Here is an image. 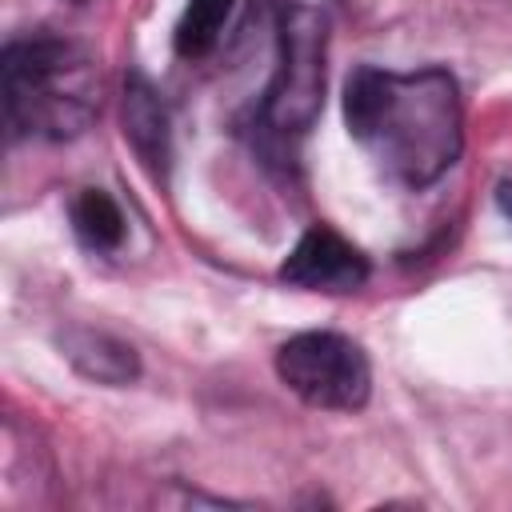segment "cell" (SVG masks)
<instances>
[{
    "label": "cell",
    "mask_w": 512,
    "mask_h": 512,
    "mask_svg": "<svg viewBox=\"0 0 512 512\" xmlns=\"http://www.w3.org/2000/svg\"><path fill=\"white\" fill-rule=\"evenodd\" d=\"M324 56H328V20L312 4H280L276 16V72L260 96L256 124L268 140H300L320 104H324Z\"/></svg>",
    "instance_id": "cell-3"
},
{
    "label": "cell",
    "mask_w": 512,
    "mask_h": 512,
    "mask_svg": "<svg viewBox=\"0 0 512 512\" xmlns=\"http://www.w3.org/2000/svg\"><path fill=\"white\" fill-rule=\"evenodd\" d=\"M344 124L364 156L400 188L436 184L464 152V100L444 68H372L344 80Z\"/></svg>",
    "instance_id": "cell-1"
},
{
    "label": "cell",
    "mask_w": 512,
    "mask_h": 512,
    "mask_svg": "<svg viewBox=\"0 0 512 512\" xmlns=\"http://www.w3.org/2000/svg\"><path fill=\"white\" fill-rule=\"evenodd\" d=\"M4 116L12 136L72 140L100 112V68L76 40L32 32L4 44Z\"/></svg>",
    "instance_id": "cell-2"
},
{
    "label": "cell",
    "mask_w": 512,
    "mask_h": 512,
    "mask_svg": "<svg viewBox=\"0 0 512 512\" xmlns=\"http://www.w3.org/2000/svg\"><path fill=\"white\" fill-rule=\"evenodd\" d=\"M496 204H500V212L512 220V180H500V184H496Z\"/></svg>",
    "instance_id": "cell-10"
},
{
    "label": "cell",
    "mask_w": 512,
    "mask_h": 512,
    "mask_svg": "<svg viewBox=\"0 0 512 512\" xmlns=\"http://www.w3.org/2000/svg\"><path fill=\"white\" fill-rule=\"evenodd\" d=\"M368 272V256L328 224H308L280 264V280L304 292H356Z\"/></svg>",
    "instance_id": "cell-5"
},
{
    "label": "cell",
    "mask_w": 512,
    "mask_h": 512,
    "mask_svg": "<svg viewBox=\"0 0 512 512\" xmlns=\"http://www.w3.org/2000/svg\"><path fill=\"white\" fill-rule=\"evenodd\" d=\"M232 4L236 0H188L180 20H176V32H172L176 56L180 60H204L220 44V32L232 16Z\"/></svg>",
    "instance_id": "cell-9"
},
{
    "label": "cell",
    "mask_w": 512,
    "mask_h": 512,
    "mask_svg": "<svg viewBox=\"0 0 512 512\" xmlns=\"http://www.w3.org/2000/svg\"><path fill=\"white\" fill-rule=\"evenodd\" d=\"M280 384L320 412H356L372 396V368L356 340L340 332H300L276 348Z\"/></svg>",
    "instance_id": "cell-4"
},
{
    "label": "cell",
    "mask_w": 512,
    "mask_h": 512,
    "mask_svg": "<svg viewBox=\"0 0 512 512\" xmlns=\"http://www.w3.org/2000/svg\"><path fill=\"white\" fill-rule=\"evenodd\" d=\"M72 232L88 252H116L124 244V212L104 188H84L72 200Z\"/></svg>",
    "instance_id": "cell-8"
},
{
    "label": "cell",
    "mask_w": 512,
    "mask_h": 512,
    "mask_svg": "<svg viewBox=\"0 0 512 512\" xmlns=\"http://www.w3.org/2000/svg\"><path fill=\"white\" fill-rule=\"evenodd\" d=\"M124 140L140 156V164L160 180L172 164V132H168V108L160 92L144 76H128L124 84Z\"/></svg>",
    "instance_id": "cell-6"
},
{
    "label": "cell",
    "mask_w": 512,
    "mask_h": 512,
    "mask_svg": "<svg viewBox=\"0 0 512 512\" xmlns=\"http://www.w3.org/2000/svg\"><path fill=\"white\" fill-rule=\"evenodd\" d=\"M64 356L72 360V368L96 384H128L140 372L136 348L108 336V332H92V328H76L64 336Z\"/></svg>",
    "instance_id": "cell-7"
}]
</instances>
